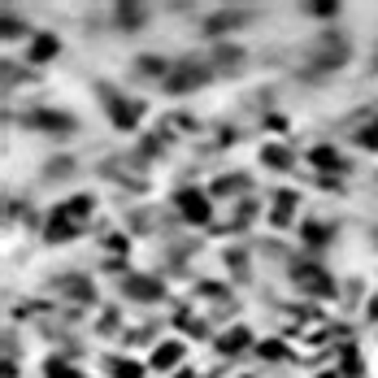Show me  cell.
Instances as JSON below:
<instances>
[{"label":"cell","mask_w":378,"mask_h":378,"mask_svg":"<svg viewBox=\"0 0 378 378\" xmlns=\"http://www.w3.org/2000/svg\"><path fill=\"white\" fill-rule=\"evenodd\" d=\"M200 79H205V70H191V65H183V70L170 79V92H187V87H191V83H200Z\"/></svg>","instance_id":"cell-1"},{"label":"cell","mask_w":378,"mask_h":378,"mask_svg":"<svg viewBox=\"0 0 378 378\" xmlns=\"http://www.w3.org/2000/svg\"><path fill=\"white\" fill-rule=\"evenodd\" d=\"M296 279H300V283H309V287H322V291H331V279H326L322 270H313V265H300V270H296Z\"/></svg>","instance_id":"cell-2"},{"label":"cell","mask_w":378,"mask_h":378,"mask_svg":"<svg viewBox=\"0 0 378 378\" xmlns=\"http://www.w3.org/2000/svg\"><path fill=\"white\" fill-rule=\"evenodd\" d=\"M183 213H187V218H196V222H205V218H209V205H205L200 196H191V191H187V196H183Z\"/></svg>","instance_id":"cell-3"},{"label":"cell","mask_w":378,"mask_h":378,"mask_svg":"<svg viewBox=\"0 0 378 378\" xmlns=\"http://www.w3.org/2000/svg\"><path fill=\"white\" fill-rule=\"evenodd\" d=\"M131 291H135L139 300H157V296H161V283H153V279H131Z\"/></svg>","instance_id":"cell-4"},{"label":"cell","mask_w":378,"mask_h":378,"mask_svg":"<svg viewBox=\"0 0 378 378\" xmlns=\"http://www.w3.org/2000/svg\"><path fill=\"white\" fill-rule=\"evenodd\" d=\"M179 357H183V348H179V344H165V348L157 352V357H153V365H157V370H170Z\"/></svg>","instance_id":"cell-5"},{"label":"cell","mask_w":378,"mask_h":378,"mask_svg":"<svg viewBox=\"0 0 378 378\" xmlns=\"http://www.w3.org/2000/svg\"><path fill=\"white\" fill-rule=\"evenodd\" d=\"M35 61H48V57H57V39H48V35H39L35 39V53H31Z\"/></svg>","instance_id":"cell-6"},{"label":"cell","mask_w":378,"mask_h":378,"mask_svg":"<svg viewBox=\"0 0 378 378\" xmlns=\"http://www.w3.org/2000/svg\"><path fill=\"white\" fill-rule=\"evenodd\" d=\"M118 22H126V27H139V22H144V9L126 5V9H118Z\"/></svg>","instance_id":"cell-7"},{"label":"cell","mask_w":378,"mask_h":378,"mask_svg":"<svg viewBox=\"0 0 378 378\" xmlns=\"http://www.w3.org/2000/svg\"><path fill=\"white\" fill-rule=\"evenodd\" d=\"M131 118H135V105H113V122L118 126H135Z\"/></svg>","instance_id":"cell-8"},{"label":"cell","mask_w":378,"mask_h":378,"mask_svg":"<svg viewBox=\"0 0 378 378\" xmlns=\"http://www.w3.org/2000/svg\"><path fill=\"white\" fill-rule=\"evenodd\" d=\"M109 370H113V378H139V370L131 361H109Z\"/></svg>","instance_id":"cell-9"},{"label":"cell","mask_w":378,"mask_h":378,"mask_svg":"<svg viewBox=\"0 0 378 378\" xmlns=\"http://www.w3.org/2000/svg\"><path fill=\"white\" fill-rule=\"evenodd\" d=\"M235 22H244V13H218L209 22V31H222V27H235Z\"/></svg>","instance_id":"cell-10"},{"label":"cell","mask_w":378,"mask_h":378,"mask_svg":"<svg viewBox=\"0 0 378 378\" xmlns=\"http://www.w3.org/2000/svg\"><path fill=\"white\" fill-rule=\"evenodd\" d=\"M265 161H270L274 170H283V165H287V153H283V148H265Z\"/></svg>","instance_id":"cell-11"},{"label":"cell","mask_w":378,"mask_h":378,"mask_svg":"<svg viewBox=\"0 0 378 378\" xmlns=\"http://www.w3.org/2000/svg\"><path fill=\"white\" fill-rule=\"evenodd\" d=\"M313 161L317 165H339V157L331 153V148H313Z\"/></svg>","instance_id":"cell-12"},{"label":"cell","mask_w":378,"mask_h":378,"mask_svg":"<svg viewBox=\"0 0 378 378\" xmlns=\"http://www.w3.org/2000/svg\"><path fill=\"white\" fill-rule=\"evenodd\" d=\"M48 378H79L74 370H65L61 361H48Z\"/></svg>","instance_id":"cell-13"},{"label":"cell","mask_w":378,"mask_h":378,"mask_svg":"<svg viewBox=\"0 0 378 378\" xmlns=\"http://www.w3.org/2000/svg\"><path fill=\"white\" fill-rule=\"evenodd\" d=\"M244 344H248V335H244V331H235L231 339H222V352H235V348H244Z\"/></svg>","instance_id":"cell-14"},{"label":"cell","mask_w":378,"mask_h":378,"mask_svg":"<svg viewBox=\"0 0 378 378\" xmlns=\"http://www.w3.org/2000/svg\"><path fill=\"white\" fill-rule=\"evenodd\" d=\"M305 239H309V244H322V239H326V231H322V222H309V231H305Z\"/></svg>","instance_id":"cell-15"},{"label":"cell","mask_w":378,"mask_h":378,"mask_svg":"<svg viewBox=\"0 0 378 378\" xmlns=\"http://www.w3.org/2000/svg\"><path fill=\"white\" fill-rule=\"evenodd\" d=\"M361 144H370V148H378V122L370 126V131H361Z\"/></svg>","instance_id":"cell-16"},{"label":"cell","mask_w":378,"mask_h":378,"mask_svg":"<svg viewBox=\"0 0 378 378\" xmlns=\"http://www.w3.org/2000/svg\"><path fill=\"white\" fill-rule=\"evenodd\" d=\"M331 378H335V374H331Z\"/></svg>","instance_id":"cell-17"},{"label":"cell","mask_w":378,"mask_h":378,"mask_svg":"<svg viewBox=\"0 0 378 378\" xmlns=\"http://www.w3.org/2000/svg\"><path fill=\"white\" fill-rule=\"evenodd\" d=\"M183 378H187V374H183Z\"/></svg>","instance_id":"cell-18"}]
</instances>
